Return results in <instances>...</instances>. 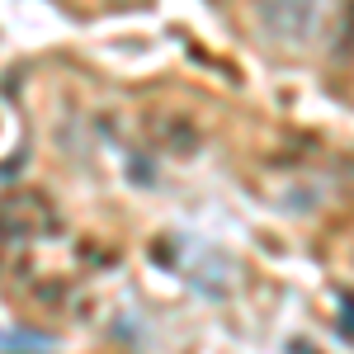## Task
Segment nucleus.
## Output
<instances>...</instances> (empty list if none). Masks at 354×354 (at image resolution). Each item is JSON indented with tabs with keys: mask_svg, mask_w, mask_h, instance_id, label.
Listing matches in <instances>:
<instances>
[{
	"mask_svg": "<svg viewBox=\"0 0 354 354\" xmlns=\"http://www.w3.org/2000/svg\"><path fill=\"white\" fill-rule=\"evenodd\" d=\"M57 218L53 198L43 189H10L0 194V236L5 241H33V236H57Z\"/></svg>",
	"mask_w": 354,
	"mask_h": 354,
	"instance_id": "f257e3e1",
	"label": "nucleus"
},
{
	"mask_svg": "<svg viewBox=\"0 0 354 354\" xmlns=\"http://www.w3.org/2000/svg\"><path fill=\"white\" fill-rule=\"evenodd\" d=\"M340 340H350V298L340 293Z\"/></svg>",
	"mask_w": 354,
	"mask_h": 354,
	"instance_id": "f03ea898",
	"label": "nucleus"
}]
</instances>
